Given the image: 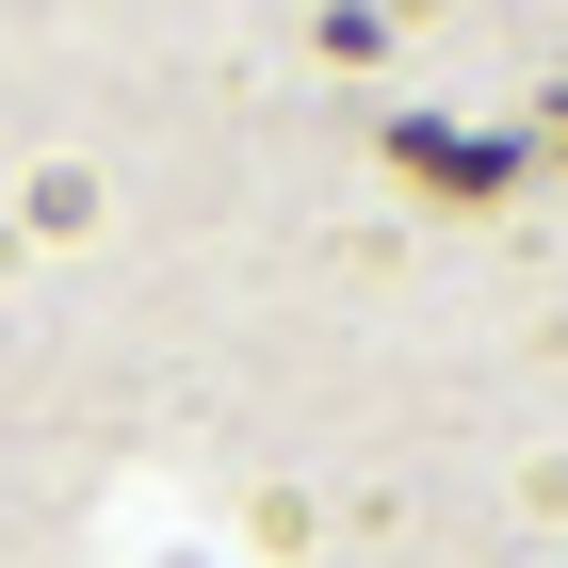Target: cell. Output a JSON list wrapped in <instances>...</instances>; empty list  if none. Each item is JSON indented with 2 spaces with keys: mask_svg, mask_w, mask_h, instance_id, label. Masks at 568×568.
<instances>
[{
  "mask_svg": "<svg viewBox=\"0 0 568 568\" xmlns=\"http://www.w3.org/2000/svg\"><path fill=\"white\" fill-rule=\"evenodd\" d=\"M406 163H423L438 195H487V179H504V146H455V131H406Z\"/></svg>",
  "mask_w": 568,
  "mask_h": 568,
  "instance_id": "1",
  "label": "cell"
},
{
  "mask_svg": "<svg viewBox=\"0 0 568 568\" xmlns=\"http://www.w3.org/2000/svg\"><path fill=\"white\" fill-rule=\"evenodd\" d=\"M552 131H568V114H552Z\"/></svg>",
  "mask_w": 568,
  "mask_h": 568,
  "instance_id": "2",
  "label": "cell"
}]
</instances>
